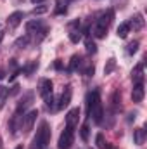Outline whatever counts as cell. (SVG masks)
Instances as JSON below:
<instances>
[{
  "label": "cell",
  "instance_id": "obj_1",
  "mask_svg": "<svg viewBox=\"0 0 147 149\" xmlns=\"http://www.w3.org/2000/svg\"><path fill=\"white\" fill-rule=\"evenodd\" d=\"M87 111H88V118L101 125L102 123V118H104V108H102V101H101V94L99 90H94L88 94V99H87Z\"/></svg>",
  "mask_w": 147,
  "mask_h": 149
},
{
  "label": "cell",
  "instance_id": "obj_2",
  "mask_svg": "<svg viewBox=\"0 0 147 149\" xmlns=\"http://www.w3.org/2000/svg\"><path fill=\"white\" fill-rule=\"evenodd\" d=\"M112 19H114V10H107V12H104V14H101V17L94 23V30H92V33H94V37L95 38H104L107 35V30H109L111 23H112Z\"/></svg>",
  "mask_w": 147,
  "mask_h": 149
},
{
  "label": "cell",
  "instance_id": "obj_3",
  "mask_svg": "<svg viewBox=\"0 0 147 149\" xmlns=\"http://www.w3.org/2000/svg\"><path fill=\"white\" fill-rule=\"evenodd\" d=\"M50 135H52V132H50L49 123L47 121H42L40 127H38V130H37V135L33 139L31 149H45L49 146V142H50Z\"/></svg>",
  "mask_w": 147,
  "mask_h": 149
},
{
  "label": "cell",
  "instance_id": "obj_4",
  "mask_svg": "<svg viewBox=\"0 0 147 149\" xmlns=\"http://www.w3.org/2000/svg\"><path fill=\"white\" fill-rule=\"evenodd\" d=\"M52 88H54V85H52V81L49 78H42L38 81V94L43 97L45 106L49 109H54V90Z\"/></svg>",
  "mask_w": 147,
  "mask_h": 149
},
{
  "label": "cell",
  "instance_id": "obj_5",
  "mask_svg": "<svg viewBox=\"0 0 147 149\" xmlns=\"http://www.w3.org/2000/svg\"><path fill=\"white\" fill-rule=\"evenodd\" d=\"M26 31H28L30 37L35 35V42H40V40H43V38L47 37V33H49V26L43 24L40 19H31V21L26 23Z\"/></svg>",
  "mask_w": 147,
  "mask_h": 149
},
{
  "label": "cell",
  "instance_id": "obj_6",
  "mask_svg": "<svg viewBox=\"0 0 147 149\" xmlns=\"http://www.w3.org/2000/svg\"><path fill=\"white\" fill-rule=\"evenodd\" d=\"M33 101H35V94H33V92H26V94H24V95L19 99V102H17V108H16L14 114H16V116H23L24 113L28 111V108H31Z\"/></svg>",
  "mask_w": 147,
  "mask_h": 149
},
{
  "label": "cell",
  "instance_id": "obj_7",
  "mask_svg": "<svg viewBox=\"0 0 147 149\" xmlns=\"http://www.w3.org/2000/svg\"><path fill=\"white\" fill-rule=\"evenodd\" d=\"M37 116H38L37 109H31V111L23 114V120H21V130H23V134H30L33 130V125L37 121Z\"/></svg>",
  "mask_w": 147,
  "mask_h": 149
},
{
  "label": "cell",
  "instance_id": "obj_8",
  "mask_svg": "<svg viewBox=\"0 0 147 149\" xmlns=\"http://www.w3.org/2000/svg\"><path fill=\"white\" fill-rule=\"evenodd\" d=\"M74 142V130H71V128H64L62 130V134H61V137H59V149H71V146H73Z\"/></svg>",
  "mask_w": 147,
  "mask_h": 149
},
{
  "label": "cell",
  "instance_id": "obj_9",
  "mask_svg": "<svg viewBox=\"0 0 147 149\" xmlns=\"http://www.w3.org/2000/svg\"><path fill=\"white\" fill-rule=\"evenodd\" d=\"M71 95H73L71 87H69V85H68V87H64V90H62V94H61V99H59V102H57L55 109L59 111V109L68 108V106H69V102H71Z\"/></svg>",
  "mask_w": 147,
  "mask_h": 149
},
{
  "label": "cell",
  "instance_id": "obj_10",
  "mask_svg": "<svg viewBox=\"0 0 147 149\" xmlns=\"http://www.w3.org/2000/svg\"><path fill=\"white\" fill-rule=\"evenodd\" d=\"M78 121H80V109H78V108L69 109L68 114H66V127L71 128V130H74V128L78 127Z\"/></svg>",
  "mask_w": 147,
  "mask_h": 149
},
{
  "label": "cell",
  "instance_id": "obj_11",
  "mask_svg": "<svg viewBox=\"0 0 147 149\" xmlns=\"http://www.w3.org/2000/svg\"><path fill=\"white\" fill-rule=\"evenodd\" d=\"M23 17H24V12L23 10H14L12 14H9V17H7V26L9 28H17L19 24H21V21H23Z\"/></svg>",
  "mask_w": 147,
  "mask_h": 149
},
{
  "label": "cell",
  "instance_id": "obj_12",
  "mask_svg": "<svg viewBox=\"0 0 147 149\" xmlns=\"http://www.w3.org/2000/svg\"><path fill=\"white\" fill-rule=\"evenodd\" d=\"M69 40L73 43H78L81 40V28H80V21L69 23Z\"/></svg>",
  "mask_w": 147,
  "mask_h": 149
},
{
  "label": "cell",
  "instance_id": "obj_13",
  "mask_svg": "<svg viewBox=\"0 0 147 149\" xmlns=\"http://www.w3.org/2000/svg\"><path fill=\"white\" fill-rule=\"evenodd\" d=\"M109 109L112 114L121 109V92L119 90H114L112 92V95H111V99H109Z\"/></svg>",
  "mask_w": 147,
  "mask_h": 149
},
{
  "label": "cell",
  "instance_id": "obj_14",
  "mask_svg": "<svg viewBox=\"0 0 147 149\" xmlns=\"http://www.w3.org/2000/svg\"><path fill=\"white\" fill-rule=\"evenodd\" d=\"M144 95H146L144 83H133V88H132V99H133V102H142Z\"/></svg>",
  "mask_w": 147,
  "mask_h": 149
},
{
  "label": "cell",
  "instance_id": "obj_15",
  "mask_svg": "<svg viewBox=\"0 0 147 149\" xmlns=\"http://www.w3.org/2000/svg\"><path fill=\"white\" fill-rule=\"evenodd\" d=\"M128 26H130V30H133V31L142 30V28H144V17H142V14H135V16H132L130 21H128Z\"/></svg>",
  "mask_w": 147,
  "mask_h": 149
},
{
  "label": "cell",
  "instance_id": "obj_16",
  "mask_svg": "<svg viewBox=\"0 0 147 149\" xmlns=\"http://www.w3.org/2000/svg\"><path fill=\"white\" fill-rule=\"evenodd\" d=\"M132 81L133 83H144V64H137L132 70Z\"/></svg>",
  "mask_w": 147,
  "mask_h": 149
},
{
  "label": "cell",
  "instance_id": "obj_17",
  "mask_svg": "<svg viewBox=\"0 0 147 149\" xmlns=\"http://www.w3.org/2000/svg\"><path fill=\"white\" fill-rule=\"evenodd\" d=\"M68 3H69V0H55V14L57 16H61V14H66L68 12Z\"/></svg>",
  "mask_w": 147,
  "mask_h": 149
},
{
  "label": "cell",
  "instance_id": "obj_18",
  "mask_svg": "<svg viewBox=\"0 0 147 149\" xmlns=\"http://www.w3.org/2000/svg\"><path fill=\"white\" fill-rule=\"evenodd\" d=\"M81 56H78V54H74L73 57H71V61H69V66H68V71H76L80 66H81Z\"/></svg>",
  "mask_w": 147,
  "mask_h": 149
},
{
  "label": "cell",
  "instance_id": "obj_19",
  "mask_svg": "<svg viewBox=\"0 0 147 149\" xmlns=\"http://www.w3.org/2000/svg\"><path fill=\"white\" fill-rule=\"evenodd\" d=\"M133 139H135V144L137 146H142L146 142V130L144 128H137L135 134H133Z\"/></svg>",
  "mask_w": 147,
  "mask_h": 149
},
{
  "label": "cell",
  "instance_id": "obj_20",
  "mask_svg": "<svg viewBox=\"0 0 147 149\" xmlns=\"http://www.w3.org/2000/svg\"><path fill=\"white\" fill-rule=\"evenodd\" d=\"M95 144H97V148L99 149H116L114 146H109V144L106 142V139H104L102 134H97V137H95Z\"/></svg>",
  "mask_w": 147,
  "mask_h": 149
},
{
  "label": "cell",
  "instance_id": "obj_21",
  "mask_svg": "<svg viewBox=\"0 0 147 149\" xmlns=\"http://www.w3.org/2000/svg\"><path fill=\"white\" fill-rule=\"evenodd\" d=\"M128 33H130V26H128V21H125V23H121V24L118 26V37L119 38H126L128 37Z\"/></svg>",
  "mask_w": 147,
  "mask_h": 149
},
{
  "label": "cell",
  "instance_id": "obj_22",
  "mask_svg": "<svg viewBox=\"0 0 147 149\" xmlns=\"http://www.w3.org/2000/svg\"><path fill=\"white\" fill-rule=\"evenodd\" d=\"M9 95H10V90L7 87H0V111L5 106V101L9 99Z\"/></svg>",
  "mask_w": 147,
  "mask_h": 149
},
{
  "label": "cell",
  "instance_id": "obj_23",
  "mask_svg": "<svg viewBox=\"0 0 147 149\" xmlns=\"http://www.w3.org/2000/svg\"><path fill=\"white\" fill-rule=\"evenodd\" d=\"M30 40L31 37L30 35H24V37H19L16 40V43H14V47H17V49H26L28 47V43H30Z\"/></svg>",
  "mask_w": 147,
  "mask_h": 149
},
{
  "label": "cell",
  "instance_id": "obj_24",
  "mask_svg": "<svg viewBox=\"0 0 147 149\" xmlns=\"http://www.w3.org/2000/svg\"><path fill=\"white\" fill-rule=\"evenodd\" d=\"M139 45H140V42H139V40H133V42H130V43L126 45V52H128L130 56H133V54L139 50Z\"/></svg>",
  "mask_w": 147,
  "mask_h": 149
},
{
  "label": "cell",
  "instance_id": "obj_25",
  "mask_svg": "<svg viewBox=\"0 0 147 149\" xmlns=\"http://www.w3.org/2000/svg\"><path fill=\"white\" fill-rule=\"evenodd\" d=\"M85 47H87V52H88V54H95V52H97V45H95V42L90 40L88 37H87V42H85Z\"/></svg>",
  "mask_w": 147,
  "mask_h": 149
},
{
  "label": "cell",
  "instance_id": "obj_26",
  "mask_svg": "<svg viewBox=\"0 0 147 149\" xmlns=\"http://www.w3.org/2000/svg\"><path fill=\"white\" fill-rule=\"evenodd\" d=\"M37 68H38V63H37V61H31V63H30L28 66L21 68V71H24L26 74H31L33 71H35V70H37Z\"/></svg>",
  "mask_w": 147,
  "mask_h": 149
},
{
  "label": "cell",
  "instance_id": "obj_27",
  "mask_svg": "<svg viewBox=\"0 0 147 149\" xmlns=\"http://www.w3.org/2000/svg\"><path fill=\"white\" fill-rule=\"evenodd\" d=\"M114 68H116V61H114V57H111L109 61H107V66L104 68V74H111Z\"/></svg>",
  "mask_w": 147,
  "mask_h": 149
},
{
  "label": "cell",
  "instance_id": "obj_28",
  "mask_svg": "<svg viewBox=\"0 0 147 149\" xmlns=\"http://www.w3.org/2000/svg\"><path fill=\"white\" fill-rule=\"evenodd\" d=\"M94 71H95L94 63H87V66H85V70H83V74H85V76H94Z\"/></svg>",
  "mask_w": 147,
  "mask_h": 149
},
{
  "label": "cell",
  "instance_id": "obj_29",
  "mask_svg": "<svg viewBox=\"0 0 147 149\" xmlns=\"http://www.w3.org/2000/svg\"><path fill=\"white\" fill-rule=\"evenodd\" d=\"M80 134H81V139H83V141L87 142V141H88V123H85V125L81 127Z\"/></svg>",
  "mask_w": 147,
  "mask_h": 149
},
{
  "label": "cell",
  "instance_id": "obj_30",
  "mask_svg": "<svg viewBox=\"0 0 147 149\" xmlns=\"http://www.w3.org/2000/svg\"><path fill=\"white\" fill-rule=\"evenodd\" d=\"M47 10H49V7H35V9H33V14H35V16H37V14H45Z\"/></svg>",
  "mask_w": 147,
  "mask_h": 149
},
{
  "label": "cell",
  "instance_id": "obj_31",
  "mask_svg": "<svg viewBox=\"0 0 147 149\" xmlns=\"http://www.w3.org/2000/svg\"><path fill=\"white\" fill-rule=\"evenodd\" d=\"M3 78H5V70L0 66V80H3Z\"/></svg>",
  "mask_w": 147,
  "mask_h": 149
},
{
  "label": "cell",
  "instance_id": "obj_32",
  "mask_svg": "<svg viewBox=\"0 0 147 149\" xmlns=\"http://www.w3.org/2000/svg\"><path fill=\"white\" fill-rule=\"evenodd\" d=\"M55 68H57V70H61V68H62V66H61V61H55Z\"/></svg>",
  "mask_w": 147,
  "mask_h": 149
},
{
  "label": "cell",
  "instance_id": "obj_33",
  "mask_svg": "<svg viewBox=\"0 0 147 149\" xmlns=\"http://www.w3.org/2000/svg\"><path fill=\"white\" fill-rule=\"evenodd\" d=\"M3 37H5V33H3V31H0V43H2V40H3Z\"/></svg>",
  "mask_w": 147,
  "mask_h": 149
},
{
  "label": "cell",
  "instance_id": "obj_34",
  "mask_svg": "<svg viewBox=\"0 0 147 149\" xmlns=\"http://www.w3.org/2000/svg\"><path fill=\"white\" fill-rule=\"evenodd\" d=\"M33 3H42V2H45V0H31Z\"/></svg>",
  "mask_w": 147,
  "mask_h": 149
},
{
  "label": "cell",
  "instance_id": "obj_35",
  "mask_svg": "<svg viewBox=\"0 0 147 149\" xmlns=\"http://www.w3.org/2000/svg\"><path fill=\"white\" fill-rule=\"evenodd\" d=\"M16 149H23V146H21V144H19V146H16Z\"/></svg>",
  "mask_w": 147,
  "mask_h": 149
},
{
  "label": "cell",
  "instance_id": "obj_36",
  "mask_svg": "<svg viewBox=\"0 0 147 149\" xmlns=\"http://www.w3.org/2000/svg\"><path fill=\"white\" fill-rule=\"evenodd\" d=\"M69 2H71V0H69Z\"/></svg>",
  "mask_w": 147,
  "mask_h": 149
}]
</instances>
